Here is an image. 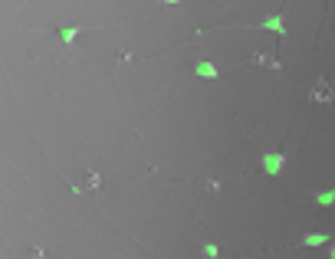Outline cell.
Returning <instances> with one entry per match:
<instances>
[{
	"label": "cell",
	"mask_w": 335,
	"mask_h": 259,
	"mask_svg": "<svg viewBox=\"0 0 335 259\" xmlns=\"http://www.w3.org/2000/svg\"><path fill=\"white\" fill-rule=\"evenodd\" d=\"M309 99H312V102H319V105H329V102H332V86H329V79H319V82L312 86Z\"/></svg>",
	"instance_id": "cell-1"
},
{
	"label": "cell",
	"mask_w": 335,
	"mask_h": 259,
	"mask_svg": "<svg viewBox=\"0 0 335 259\" xmlns=\"http://www.w3.org/2000/svg\"><path fill=\"white\" fill-rule=\"evenodd\" d=\"M263 167L270 174H280V167H283V154H276V151H270V154L263 157Z\"/></svg>",
	"instance_id": "cell-2"
},
{
	"label": "cell",
	"mask_w": 335,
	"mask_h": 259,
	"mask_svg": "<svg viewBox=\"0 0 335 259\" xmlns=\"http://www.w3.org/2000/svg\"><path fill=\"white\" fill-rule=\"evenodd\" d=\"M194 76H201V79H217V69H214L211 63H194Z\"/></svg>",
	"instance_id": "cell-3"
},
{
	"label": "cell",
	"mask_w": 335,
	"mask_h": 259,
	"mask_svg": "<svg viewBox=\"0 0 335 259\" xmlns=\"http://www.w3.org/2000/svg\"><path fill=\"white\" fill-rule=\"evenodd\" d=\"M257 26L260 30H276L280 36H283V30H286V26H283V16H266L263 23H257Z\"/></svg>",
	"instance_id": "cell-4"
},
{
	"label": "cell",
	"mask_w": 335,
	"mask_h": 259,
	"mask_svg": "<svg viewBox=\"0 0 335 259\" xmlns=\"http://www.w3.org/2000/svg\"><path fill=\"white\" fill-rule=\"evenodd\" d=\"M326 240H329L326 233H309L306 236V246H319V243H326Z\"/></svg>",
	"instance_id": "cell-5"
},
{
	"label": "cell",
	"mask_w": 335,
	"mask_h": 259,
	"mask_svg": "<svg viewBox=\"0 0 335 259\" xmlns=\"http://www.w3.org/2000/svg\"><path fill=\"white\" fill-rule=\"evenodd\" d=\"M316 204H335V190H322V194H316Z\"/></svg>",
	"instance_id": "cell-6"
},
{
	"label": "cell",
	"mask_w": 335,
	"mask_h": 259,
	"mask_svg": "<svg viewBox=\"0 0 335 259\" xmlns=\"http://www.w3.org/2000/svg\"><path fill=\"white\" fill-rule=\"evenodd\" d=\"M201 253L204 256H211V259H217V246L214 243H201Z\"/></svg>",
	"instance_id": "cell-7"
},
{
	"label": "cell",
	"mask_w": 335,
	"mask_h": 259,
	"mask_svg": "<svg viewBox=\"0 0 335 259\" xmlns=\"http://www.w3.org/2000/svg\"><path fill=\"white\" fill-rule=\"evenodd\" d=\"M99 184H102V177H99V174H92V171H89V187H99Z\"/></svg>",
	"instance_id": "cell-8"
},
{
	"label": "cell",
	"mask_w": 335,
	"mask_h": 259,
	"mask_svg": "<svg viewBox=\"0 0 335 259\" xmlns=\"http://www.w3.org/2000/svg\"><path fill=\"white\" fill-rule=\"evenodd\" d=\"M329 256H332V259H335V243H332V250H329Z\"/></svg>",
	"instance_id": "cell-9"
}]
</instances>
